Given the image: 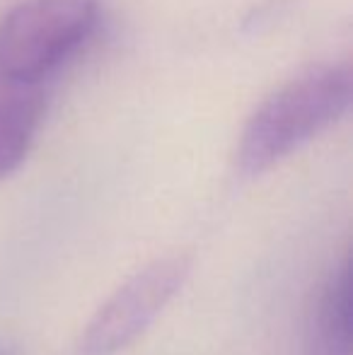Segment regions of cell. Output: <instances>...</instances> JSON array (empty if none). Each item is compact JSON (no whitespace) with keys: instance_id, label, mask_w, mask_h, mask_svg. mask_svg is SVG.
Masks as SVG:
<instances>
[{"instance_id":"1","label":"cell","mask_w":353,"mask_h":355,"mask_svg":"<svg viewBox=\"0 0 353 355\" xmlns=\"http://www.w3.org/2000/svg\"><path fill=\"white\" fill-rule=\"evenodd\" d=\"M351 97L349 61L320 63L286 80L247 119L237 143V169L245 177L273 169L339 123Z\"/></svg>"},{"instance_id":"2","label":"cell","mask_w":353,"mask_h":355,"mask_svg":"<svg viewBox=\"0 0 353 355\" xmlns=\"http://www.w3.org/2000/svg\"><path fill=\"white\" fill-rule=\"evenodd\" d=\"M97 0H22L0 19V80L42 85L94 37Z\"/></svg>"},{"instance_id":"3","label":"cell","mask_w":353,"mask_h":355,"mask_svg":"<svg viewBox=\"0 0 353 355\" xmlns=\"http://www.w3.org/2000/svg\"><path fill=\"white\" fill-rule=\"evenodd\" d=\"M189 271L191 259L187 254L160 257L138 268L89 317L78 355H117L133 346L182 290Z\"/></svg>"},{"instance_id":"4","label":"cell","mask_w":353,"mask_h":355,"mask_svg":"<svg viewBox=\"0 0 353 355\" xmlns=\"http://www.w3.org/2000/svg\"><path fill=\"white\" fill-rule=\"evenodd\" d=\"M46 116V97L39 85L0 80V179H8L29 157Z\"/></svg>"},{"instance_id":"5","label":"cell","mask_w":353,"mask_h":355,"mask_svg":"<svg viewBox=\"0 0 353 355\" xmlns=\"http://www.w3.org/2000/svg\"><path fill=\"white\" fill-rule=\"evenodd\" d=\"M320 334L334 355H349L351 348V273L349 259L339 263L322 293Z\"/></svg>"},{"instance_id":"6","label":"cell","mask_w":353,"mask_h":355,"mask_svg":"<svg viewBox=\"0 0 353 355\" xmlns=\"http://www.w3.org/2000/svg\"><path fill=\"white\" fill-rule=\"evenodd\" d=\"M0 355H17V346L8 338H0Z\"/></svg>"}]
</instances>
